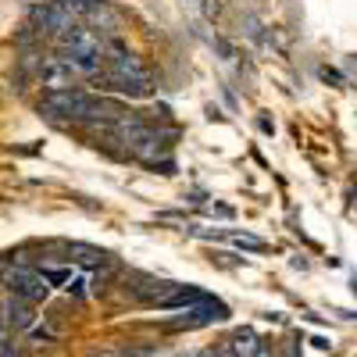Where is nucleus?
<instances>
[{
	"label": "nucleus",
	"mask_w": 357,
	"mask_h": 357,
	"mask_svg": "<svg viewBox=\"0 0 357 357\" xmlns=\"http://www.w3.org/2000/svg\"><path fill=\"white\" fill-rule=\"evenodd\" d=\"M311 343H314V347H318V350H329V347H333V343H329V340H325V336H314V340H311Z\"/></svg>",
	"instance_id": "nucleus-16"
},
{
	"label": "nucleus",
	"mask_w": 357,
	"mask_h": 357,
	"mask_svg": "<svg viewBox=\"0 0 357 357\" xmlns=\"http://www.w3.org/2000/svg\"><path fill=\"white\" fill-rule=\"evenodd\" d=\"M33 357H47V354H33Z\"/></svg>",
	"instance_id": "nucleus-19"
},
{
	"label": "nucleus",
	"mask_w": 357,
	"mask_h": 357,
	"mask_svg": "<svg viewBox=\"0 0 357 357\" xmlns=\"http://www.w3.org/2000/svg\"><path fill=\"white\" fill-rule=\"evenodd\" d=\"M215 321H229V307L218 301H200L193 307H183V314L168 321V329L186 333V329H204V325H215Z\"/></svg>",
	"instance_id": "nucleus-4"
},
{
	"label": "nucleus",
	"mask_w": 357,
	"mask_h": 357,
	"mask_svg": "<svg viewBox=\"0 0 357 357\" xmlns=\"http://www.w3.org/2000/svg\"><path fill=\"white\" fill-rule=\"evenodd\" d=\"M79 75H75V68L68 65V61H61V57H47V65H43V72H40V82L47 86V89H68L72 82H75Z\"/></svg>",
	"instance_id": "nucleus-7"
},
{
	"label": "nucleus",
	"mask_w": 357,
	"mask_h": 357,
	"mask_svg": "<svg viewBox=\"0 0 357 357\" xmlns=\"http://www.w3.org/2000/svg\"><path fill=\"white\" fill-rule=\"evenodd\" d=\"M93 93H82V89H47L43 100H40V111L47 118H54L57 126H89L93 118Z\"/></svg>",
	"instance_id": "nucleus-1"
},
{
	"label": "nucleus",
	"mask_w": 357,
	"mask_h": 357,
	"mask_svg": "<svg viewBox=\"0 0 357 357\" xmlns=\"http://www.w3.org/2000/svg\"><path fill=\"white\" fill-rule=\"evenodd\" d=\"M0 321H4L8 329H15V333H22V329H33V321H36L33 301H25V296L8 293L4 301H0Z\"/></svg>",
	"instance_id": "nucleus-6"
},
{
	"label": "nucleus",
	"mask_w": 357,
	"mask_h": 357,
	"mask_svg": "<svg viewBox=\"0 0 357 357\" xmlns=\"http://www.w3.org/2000/svg\"><path fill=\"white\" fill-rule=\"evenodd\" d=\"M261 350H264V343H261V336L250 329V325H240V329H232L222 343H218V357H261Z\"/></svg>",
	"instance_id": "nucleus-5"
},
{
	"label": "nucleus",
	"mask_w": 357,
	"mask_h": 357,
	"mask_svg": "<svg viewBox=\"0 0 357 357\" xmlns=\"http://www.w3.org/2000/svg\"><path fill=\"white\" fill-rule=\"evenodd\" d=\"M4 286H8V293L25 296V301H33V304H40V301H47V296H50V282L43 279V272L25 268V264L8 268V272H4Z\"/></svg>",
	"instance_id": "nucleus-3"
},
{
	"label": "nucleus",
	"mask_w": 357,
	"mask_h": 357,
	"mask_svg": "<svg viewBox=\"0 0 357 357\" xmlns=\"http://www.w3.org/2000/svg\"><path fill=\"white\" fill-rule=\"evenodd\" d=\"M86 25L93 29V33H100L104 40H111V36H118V29H122V15H118L107 0H104V4H97L93 11L86 15Z\"/></svg>",
	"instance_id": "nucleus-8"
},
{
	"label": "nucleus",
	"mask_w": 357,
	"mask_h": 357,
	"mask_svg": "<svg viewBox=\"0 0 357 357\" xmlns=\"http://www.w3.org/2000/svg\"><path fill=\"white\" fill-rule=\"evenodd\" d=\"M57 4H65V8H68L75 18H86V15L93 11L97 4H104V0H57Z\"/></svg>",
	"instance_id": "nucleus-10"
},
{
	"label": "nucleus",
	"mask_w": 357,
	"mask_h": 357,
	"mask_svg": "<svg viewBox=\"0 0 357 357\" xmlns=\"http://www.w3.org/2000/svg\"><path fill=\"white\" fill-rule=\"evenodd\" d=\"M75 22L79 18L65 4H57V0H50V4H36L33 11H29V29H36L43 40H57L61 33H68Z\"/></svg>",
	"instance_id": "nucleus-2"
},
{
	"label": "nucleus",
	"mask_w": 357,
	"mask_h": 357,
	"mask_svg": "<svg viewBox=\"0 0 357 357\" xmlns=\"http://www.w3.org/2000/svg\"><path fill=\"white\" fill-rule=\"evenodd\" d=\"M183 357H218V354L207 350V347H200V350H190V354H183Z\"/></svg>",
	"instance_id": "nucleus-15"
},
{
	"label": "nucleus",
	"mask_w": 357,
	"mask_h": 357,
	"mask_svg": "<svg viewBox=\"0 0 357 357\" xmlns=\"http://www.w3.org/2000/svg\"><path fill=\"white\" fill-rule=\"evenodd\" d=\"M282 357H301V347H296V343H289V347L282 350Z\"/></svg>",
	"instance_id": "nucleus-17"
},
{
	"label": "nucleus",
	"mask_w": 357,
	"mask_h": 357,
	"mask_svg": "<svg viewBox=\"0 0 357 357\" xmlns=\"http://www.w3.org/2000/svg\"><path fill=\"white\" fill-rule=\"evenodd\" d=\"M333 314H343V318H350V321H357V311H340V307H336Z\"/></svg>",
	"instance_id": "nucleus-18"
},
{
	"label": "nucleus",
	"mask_w": 357,
	"mask_h": 357,
	"mask_svg": "<svg viewBox=\"0 0 357 357\" xmlns=\"http://www.w3.org/2000/svg\"><path fill=\"white\" fill-rule=\"evenodd\" d=\"M236 247H243V250H257V254H261V250H268L261 240H254V236H236Z\"/></svg>",
	"instance_id": "nucleus-12"
},
{
	"label": "nucleus",
	"mask_w": 357,
	"mask_h": 357,
	"mask_svg": "<svg viewBox=\"0 0 357 357\" xmlns=\"http://www.w3.org/2000/svg\"><path fill=\"white\" fill-rule=\"evenodd\" d=\"M43 279H47L50 286H61V282L68 279V272H50V268H47V272H43Z\"/></svg>",
	"instance_id": "nucleus-13"
},
{
	"label": "nucleus",
	"mask_w": 357,
	"mask_h": 357,
	"mask_svg": "<svg viewBox=\"0 0 357 357\" xmlns=\"http://www.w3.org/2000/svg\"><path fill=\"white\" fill-rule=\"evenodd\" d=\"M65 254H68V261H79V264H107L111 261L107 250L89 247V243H65Z\"/></svg>",
	"instance_id": "nucleus-9"
},
{
	"label": "nucleus",
	"mask_w": 357,
	"mask_h": 357,
	"mask_svg": "<svg viewBox=\"0 0 357 357\" xmlns=\"http://www.w3.org/2000/svg\"><path fill=\"white\" fill-rule=\"evenodd\" d=\"M89 357H129L126 350H97V354H89Z\"/></svg>",
	"instance_id": "nucleus-14"
},
{
	"label": "nucleus",
	"mask_w": 357,
	"mask_h": 357,
	"mask_svg": "<svg viewBox=\"0 0 357 357\" xmlns=\"http://www.w3.org/2000/svg\"><path fill=\"white\" fill-rule=\"evenodd\" d=\"M18 350H15V343H11V329L4 321H0V357H15Z\"/></svg>",
	"instance_id": "nucleus-11"
}]
</instances>
